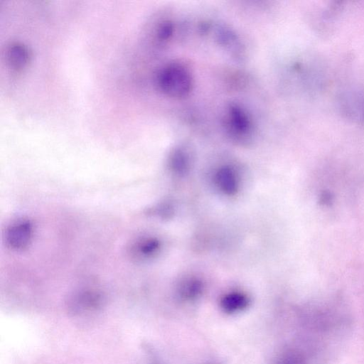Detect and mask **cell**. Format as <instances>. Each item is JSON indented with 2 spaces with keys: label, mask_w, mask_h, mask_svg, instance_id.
<instances>
[{
  "label": "cell",
  "mask_w": 364,
  "mask_h": 364,
  "mask_svg": "<svg viewBox=\"0 0 364 364\" xmlns=\"http://www.w3.org/2000/svg\"><path fill=\"white\" fill-rule=\"evenodd\" d=\"M156 82L164 95L178 100L188 96L193 86L191 71L178 62L169 63L162 67L158 73Z\"/></svg>",
  "instance_id": "cell-1"
},
{
  "label": "cell",
  "mask_w": 364,
  "mask_h": 364,
  "mask_svg": "<svg viewBox=\"0 0 364 364\" xmlns=\"http://www.w3.org/2000/svg\"><path fill=\"white\" fill-rule=\"evenodd\" d=\"M225 134L233 142L248 144L253 140L255 125L251 114L240 104L230 102L223 117Z\"/></svg>",
  "instance_id": "cell-2"
},
{
  "label": "cell",
  "mask_w": 364,
  "mask_h": 364,
  "mask_svg": "<svg viewBox=\"0 0 364 364\" xmlns=\"http://www.w3.org/2000/svg\"><path fill=\"white\" fill-rule=\"evenodd\" d=\"M105 295L95 287H84L69 297L68 308L73 316H84L98 311L105 303Z\"/></svg>",
  "instance_id": "cell-3"
},
{
  "label": "cell",
  "mask_w": 364,
  "mask_h": 364,
  "mask_svg": "<svg viewBox=\"0 0 364 364\" xmlns=\"http://www.w3.org/2000/svg\"><path fill=\"white\" fill-rule=\"evenodd\" d=\"M33 233L32 222L27 218H18L6 227L4 235V242L14 251H23L31 243Z\"/></svg>",
  "instance_id": "cell-4"
},
{
  "label": "cell",
  "mask_w": 364,
  "mask_h": 364,
  "mask_svg": "<svg viewBox=\"0 0 364 364\" xmlns=\"http://www.w3.org/2000/svg\"><path fill=\"white\" fill-rule=\"evenodd\" d=\"M160 248L159 241L151 237H141L133 240L128 247V255L134 261L141 262L154 257Z\"/></svg>",
  "instance_id": "cell-5"
},
{
  "label": "cell",
  "mask_w": 364,
  "mask_h": 364,
  "mask_svg": "<svg viewBox=\"0 0 364 364\" xmlns=\"http://www.w3.org/2000/svg\"><path fill=\"white\" fill-rule=\"evenodd\" d=\"M31 58L28 47L21 42H12L6 48V61L14 71L21 72L26 68Z\"/></svg>",
  "instance_id": "cell-6"
},
{
  "label": "cell",
  "mask_w": 364,
  "mask_h": 364,
  "mask_svg": "<svg viewBox=\"0 0 364 364\" xmlns=\"http://www.w3.org/2000/svg\"><path fill=\"white\" fill-rule=\"evenodd\" d=\"M218 188L227 195H233L238 190L239 179L235 170L230 166L218 169L215 177Z\"/></svg>",
  "instance_id": "cell-7"
},
{
  "label": "cell",
  "mask_w": 364,
  "mask_h": 364,
  "mask_svg": "<svg viewBox=\"0 0 364 364\" xmlns=\"http://www.w3.org/2000/svg\"><path fill=\"white\" fill-rule=\"evenodd\" d=\"M343 104V109L349 117L364 121V94H348L344 97Z\"/></svg>",
  "instance_id": "cell-8"
},
{
  "label": "cell",
  "mask_w": 364,
  "mask_h": 364,
  "mask_svg": "<svg viewBox=\"0 0 364 364\" xmlns=\"http://www.w3.org/2000/svg\"><path fill=\"white\" fill-rule=\"evenodd\" d=\"M216 39L218 43L226 50L238 56L242 52L241 43L235 33L226 27L219 26L216 31Z\"/></svg>",
  "instance_id": "cell-9"
},
{
  "label": "cell",
  "mask_w": 364,
  "mask_h": 364,
  "mask_svg": "<svg viewBox=\"0 0 364 364\" xmlns=\"http://www.w3.org/2000/svg\"><path fill=\"white\" fill-rule=\"evenodd\" d=\"M248 304L247 296L240 292L227 294L220 300L221 309L228 314L242 311L248 306Z\"/></svg>",
  "instance_id": "cell-10"
},
{
  "label": "cell",
  "mask_w": 364,
  "mask_h": 364,
  "mask_svg": "<svg viewBox=\"0 0 364 364\" xmlns=\"http://www.w3.org/2000/svg\"><path fill=\"white\" fill-rule=\"evenodd\" d=\"M168 161L175 172L186 171L190 164L189 153L183 146L176 147L171 153Z\"/></svg>",
  "instance_id": "cell-11"
},
{
  "label": "cell",
  "mask_w": 364,
  "mask_h": 364,
  "mask_svg": "<svg viewBox=\"0 0 364 364\" xmlns=\"http://www.w3.org/2000/svg\"><path fill=\"white\" fill-rule=\"evenodd\" d=\"M202 285L196 280H188L183 282L178 289L179 296L185 300H192L197 298L201 293Z\"/></svg>",
  "instance_id": "cell-12"
},
{
  "label": "cell",
  "mask_w": 364,
  "mask_h": 364,
  "mask_svg": "<svg viewBox=\"0 0 364 364\" xmlns=\"http://www.w3.org/2000/svg\"><path fill=\"white\" fill-rule=\"evenodd\" d=\"M174 32V24L170 20H163L156 26L155 39L159 43H164L170 40Z\"/></svg>",
  "instance_id": "cell-13"
},
{
  "label": "cell",
  "mask_w": 364,
  "mask_h": 364,
  "mask_svg": "<svg viewBox=\"0 0 364 364\" xmlns=\"http://www.w3.org/2000/svg\"><path fill=\"white\" fill-rule=\"evenodd\" d=\"M275 364H306V362L299 353L287 350L279 355Z\"/></svg>",
  "instance_id": "cell-14"
}]
</instances>
